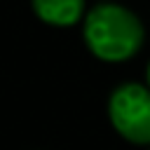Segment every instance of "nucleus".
<instances>
[{"instance_id": "1", "label": "nucleus", "mask_w": 150, "mask_h": 150, "mask_svg": "<svg viewBox=\"0 0 150 150\" xmlns=\"http://www.w3.org/2000/svg\"><path fill=\"white\" fill-rule=\"evenodd\" d=\"M84 42L89 52L103 61H124L138 52L143 26L136 14L120 5H98L87 14Z\"/></svg>"}, {"instance_id": "2", "label": "nucleus", "mask_w": 150, "mask_h": 150, "mask_svg": "<svg viewBox=\"0 0 150 150\" xmlns=\"http://www.w3.org/2000/svg\"><path fill=\"white\" fill-rule=\"evenodd\" d=\"M110 122L131 143H150V89L143 84H122L108 103Z\"/></svg>"}, {"instance_id": "3", "label": "nucleus", "mask_w": 150, "mask_h": 150, "mask_svg": "<svg viewBox=\"0 0 150 150\" xmlns=\"http://www.w3.org/2000/svg\"><path fill=\"white\" fill-rule=\"evenodd\" d=\"M84 0H33L35 14L52 26H73L82 16Z\"/></svg>"}, {"instance_id": "4", "label": "nucleus", "mask_w": 150, "mask_h": 150, "mask_svg": "<svg viewBox=\"0 0 150 150\" xmlns=\"http://www.w3.org/2000/svg\"><path fill=\"white\" fill-rule=\"evenodd\" d=\"M148 82H150V66H148Z\"/></svg>"}]
</instances>
